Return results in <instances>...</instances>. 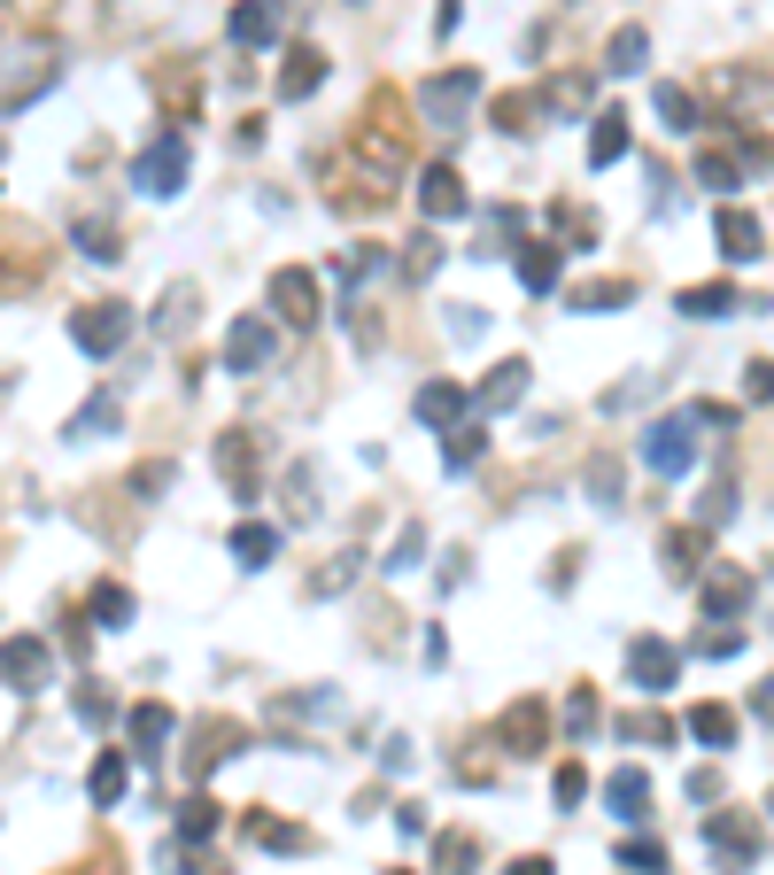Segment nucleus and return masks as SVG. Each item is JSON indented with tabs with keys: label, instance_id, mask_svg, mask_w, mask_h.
I'll return each mask as SVG.
<instances>
[{
	"label": "nucleus",
	"instance_id": "obj_34",
	"mask_svg": "<svg viewBox=\"0 0 774 875\" xmlns=\"http://www.w3.org/2000/svg\"><path fill=\"white\" fill-rule=\"evenodd\" d=\"M472 861H480V845H472V837H442V868H450V875H464Z\"/></svg>",
	"mask_w": 774,
	"mask_h": 875
},
{
	"label": "nucleus",
	"instance_id": "obj_29",
	"mask_svg": "<svg viewBox=\"0 0 774 875\" xmlns=\"http://www.w3.org/2000/svg\"><path fill=\"white\" fill-rule=\"evenodd\" d=\"M178 837H186V845H202V837H217V806H209V798H194V806L178 814Z\"/></svg>",
	"mask_w": 774,
	"mask_h": 875
},
{
	"label": "nucleus",
	"instance_id": "obj_20",
	"mask_svg": "<svg viewBox=\"0 0 774 875\" xmlns=\"http://www.w3.org/2000/svg\"><path fill=\"white\" fill-rule=\"evenodd\" d=\"M627 156V117H597V140H589V164L605 171V164H619Z\"/></svg>",
	"mask_w": 774,
	"mask_h": 875
},
{
	"label": "nucleus",
	"instance_id": "obj_10",
	"mask_svg": "<svg viewBox=\"0 0 774 875\" xmlns=\"http://www.w3.org/2000/svg\"><path fill=\"white\" fill-rule=\"evenodd\" d=\"M233 39H241V47H272V39H280V8H272V0H241V8H233Z\"/></svg>",
	"mask_w": 774,
	"mask_h": 875
},
{
	"label": "nucleus",
	"instance_id": "obj_2",
	"mask_svg": "<svg viewBox=\"0 0 774 875\" xmlns=\"http://www.w3.org/2000/svg\"><path fill=\"white\" fill-rule=\"evenodd\" d=\"M689 434H697V419H658L650 434H643V465L650 473H689Z\"/></svg>",
	"mask_w": 774,
	"mask_h": 875
},
{
	"label": "nucleus",
	"instance_id": "obj_32",
	"mask_svg": "<svg viewBox=\"0 0 774 875\" xmlns=\"http://www.w3.org/2000/svg\"><path fill=\"white\" fill-rule=\"evenodd\" d=\"M94 612H101V620H117V628H125V620H133V597H125V589H117V581H101V589H94Z\"/></svg>",
	"mask_w": 774,
	"mask_h": 875
},
{
	"label": "nucleus",
	"instance_id": "obj_40",
	"mask_svg": "<svg viewBox=\"0 0 774 875\" xmlns=\"http://www.w3.org/2000/svg\"><path fill=\"white\" fill-rule=\"evenodd\" d=\"M760 395H774V364H752V403Z\"/></svg>",
	"mask_w": 774,
	"mask_h": 875
},
{
	"label": "nucleus",
	"instance_id": "obj_19",
	"mask_svg": "<svg viewBox=\"0 0 774 875\" xmlns=\"http://www.w3.org/2000/svg\"><path fill=\"white\" fill-rule=\"evenodd\" d=\"M163 736H170V705H133V744H140V751H163Z\"/></svg>",
	"mask_w": 774,
	"mask_h": 875
},
{
	"label": "nucleus",
	"instance_id": "obj_9",
	"mask_svg": "<svg viewBox=\"0 0 774 875\" xmlns=\"http://www.w3.org/2000/svg\"><path fill=\"white\" fill-rule=\"evenodd\" d=\"M0 667H8V682H16V690H39V682L55 675V659H47V643H31V636H16V643L0 651Z\"/></svg>",
	"mask_w": 774,
	"mask_h": 875
},
{
	"label": "nucleus",
	"instance_id": "obj_24",
	"mask_svg": "<svg viewBox=\"0 0 774 875\" xmlns=\"http://www.w3.org/2000/svg\"><path fill=\"white\" fill-rule=\"evenodd\" d=\"M233 558H241V566H264V558H280V534H272V527H241V534H233Z\"/></svg>",
	"mask_w": 774,
	"mask_h": 875
},
{
	"label": "nucleus",
	"instance_id": "obj_39",
	"mask_svg": "<svg viewBox=\"0 0 774 875\" xmlns=\"http://www.w3.org/2000/svg\"><path fill=\"white\" fill-rule=\"evenodd\" d=\"M581 790H589V775L581 767H558V806H581Z\"/></svg>",
	"mask_w": 774,
	"mask_h": 875
},
{
	"label": "nucleus",
	"instance_id": "obj_15",
	"mask_svg": "<svg viewBox=\"0 0 774 875\" xmlns=\"http://www.w3.org/2000/svg\"><path fill=\"white\" fill-rule=\"evenodd\" d=\"M458 411H464V387H458V380H434V387H419V419H427V426H450Z\"/></svg>",
	"mask_w": 774,
	"mask_h": 875
},
{
	"label": "nucleus",
	"instance_id": "obj_38",
	"mask_svg": "<svg viewBox=\"0 0 774 875\" xmlns=\"http://www.w3.org/2000/svg\"><path fill=\"white\" fill-rule=\"evenodd\" d=\"M566 720H574V736H597V698H589V690H581V698L566 705Z\"/></svg>",
	"mask_w": 774,
	"mask_h": 875
},
{
	"label": "nucleus",
	"instance_id": "obj_33",
	"mask_svg": "<svg viewBox=\"0 0 774 875\" xmlns=\"http://www.w3.org/2000/svg\"><path fill=\"white\" fill-rule=\"evenodd\" d=\"M619 861L635 875H666V853H658V845H619Z\"/></svg>",
	"mask_w": 774,
	"mask_h": 875
},
{
	"label": "nucleus",
	"instance_id": "obj_42",
	"mask_svg": "<svg viewBox=\"0 0 774 875\" xmlns=\"http://www.w3.org/2000/svg\"><path fill=\"white\" fill-rule=\"evenodd\" d=\"M511 875H550V861L535 853V861H511Z\"/></svg>",
	"mask_w": 774,
	"mask_h": 875
},
{
	"label": "nucleus",
	"instance_id": "obj_13",
	"mask_svg": "<svg viewBox=\"0 0 774 875\" xmlns=\"http://www.w3.org/2000/svg\"><path fill=\"white\" fill-rule=\"evenodd\" d=\"M317 78H325V55H317V47H295V55H287V78H280V101L317 94Z\"/></svg>",
	"mask_w": 774,
	"mask_h": 875
},
{
	"label": "nucleus",
	"instance_id": "obj_12",
	"mask_svg": "<svg viewBox=\"0 0 774 875\" xmlns=\"http://www.w3.org/2000/svg\"><path fill=\"white\" fill-rule=\"evenodd\" d=\"M605 798H613V814H619V822H643V806H650V775H643V767H619Z\"/></svg>",
	"mask_w": 774,
	"mask_h": 875
},
{
	"label": "nucleus",
	"instance_id": "obj_6",
	"mask_svg": "<svg viewBox=\"0 0 774 875\" xmlns=\"http://www.w3.org/2000/svg\"><path fill=\"white\" fill-rule=\"evenodd\" d=\"M272 342H280V334H272L264 318H241V326L225 334V372H256V364L272 356Z\"/></svg>",
	"mask_w": 774,
	"mask_h": 875
},
{
	"label": "nucleus",
	"instance_id": "obj_35",
	"mask_svg": "<svg viewBox=\"0 0 774 875\" xmlns=\"http://www.w3.org/2000/svg\"><path fill=\"white\" fill-rule=\"evenodd\" d=\"M697 651H705V659H736V651H744V636H736V628H721V636L705 628V636H697Z\"/></svg>",
	"mask_w": 774,
	"mask_h": 875
},
{
	"label": "nucleus",
	"instance_id": "obj_30",
	"mask_svg": "<svg viewBox=\"0 0 774 875\" xmlns=\"http://www.w3.org/2000/svg\"><path fill=\"white\" fill-rule=\"evenodd\" d=\"M480 450H488V434H480V426H458V434H450V473L480 465Z\"/></svg>",
	"mask_w": 774,
	"mask_h": 875
},
{
	"label": "nucleus",
	"instance_id": "obj_16",
	"mask_svg": "<svg viewBox=\"0 0 774 875\" xmlns=\"http://www.w3.org/2000/svg\"><path fill=\"white\" fill-rule=\"evenodd\" d=\"M519 279H527V295H550L558 287V248H542V240L519 248Z\"/></svg>",
	"mask_w": 774,
	"mask_h": 875
},
{
	"label": "nucleus",
	"instance_id": "obj_31",
	"mask_svg": "<svg viewBox=\"0 0 774 875\" xmlns=\"http://www.w3.org/2000/svg\"><path fill=\"white\" fill-rule=\"evenodd\" d=\"M550 109H558V117L589 109V78H558V86H550Z\"/></svg>",
	"mask_w": 774,
	"mask_h": 875
},
{
	"label": "nucleus",
	"instance_id": "obj_14",
	"mask_svg": "<svg viewBox=\"0 0 774 875\" xmlns=\"http://www.w3.org/2000/svg\"><path fill=\"white\" fill-rule=\"evenodd\" d=\"M217 465H225L233 497H256V465H248V434H225V442H217Z\"/></svg>",
	"mask_w": 774,
	"mask_h": 875
},
{
	"label": "nucleus",
	"instance_id": "obj_25",
	"mask_svg": "<svg viewBox=\"0 0 774 875\" xmlns=\"http://www.w3.org/2000/svg\"><path fill=\"white\" fill-rule=\"evenodd\" d=\"M744 597H752V581H744V573H713V581H705V612H736Z\"/></svg>",
	"mask_w": 774,
	"mask_h": 875
},
{
	"label": "nucleus",
	"instance_id": "obj_27",
	"mask_svg": "<svg viewBox=\"0 0 774 875\" xmlns=\"http://www.w3.org/2000/svg\"><path fill=\"white\" fill-rule=\"evenodd\" d=\"M721 311H736L728 287H689V295H682V318H721Z\"/></svg>",
	"mask_w": 774,
	"mask_h": 875
},
{
	"label": "nucleus",
	"instance_id": "obj_44",
	"mask_svg": "<svg viewBox=\"0 0 774 875\" xmlns=\"http://www.w3.org/2000/svg\"><path fill=\"white\" fill-rule=\"evenodd\" d=\"M767 814H774V798H767Z\"/></svg>",
	"mask_w": 774,
	"mask_h": 875
},
{
	"label": "nucleus",
	"instance_id": "obj_23",
	"mask_svg": "<svg viewBox=\"0 0 774 875\" xmlns=\"http://www.w3.org/2000/svg\"><path fill=\"white\" fill-rule=\"evenodd\" d=\"M650 101H658V117H666V125H674V132H697V101H689V94H682V86H658V94H650Z\"/></svg>",
	"mask_w": 774,
	"mask_h": 875
},
{
	"label": "nucleus",
	"instance_id": "obj_11",
	"mask_svg": "<svg viewBox=\"0 0 774 875\" xmlns=\"http://www.w3.org/2000/svg\"><path fill=\"white\" fill-rule=\"evenodd\" d=\"M674 667H682V659H674L666 643H635V651H627V675H635L643 690H666V682H674Z\"/></svg>",
	"mask_w": 774,
	"mask_h": 875
},
{
	"label": "nucleus",
	"instance_id": "obj_28",
	"mask_svg": "<svg viewBox=\"0 0 774 875\" xmlns=\"http://www.w3.org/2000/svg\"><path fill=\"white\" fill-rule=\"evenodd\" d=\"M503 736L511 744H542V705H511L503 712Z\"/></svg>",
	"mask_w": 774,
	"mask_h": 875
},
{
	"label": "nucleus",
	"instance_id": "obj_21",
	"mask_svg": "<svg viewBox=\"0 0 774 875\" xmlns=\"http://www.w3.org/2000/svg\"><path fill=\"white\" fill-rule=\"evenodd\" d=\"M721 240H728V256H744V264L760 256V225H752L744 209H721Z\"/></svg>",
	"mask_w": 774,
	"mask_h": 875
},
{
	"label": "nucleus",
	"instance_id": "obj_43",
	"mask_svg": "<svg viewBox=\"0 0 774 875\" xmlns=\"http://www.w3.org/2000/svg\"><path fill=\"white\" fill-rule=\"evenodd\" d=\"M458 23V0H442V16H434V31H450Z\"/></svg>",
	"mask_w": 774,
	"mask_h": 875
},
{
	"label": "nucleus",
	"instance_id": "obj_17",
	"mask_svg": "<svg viewBox=\"0 0 774 875\" xmlns=\"http://www.w3.org/2000/svg\"><path fill=\"white\" fill-rule=\"evenodd\" d=\"M519 387H527V364H496V372H488V387H480V411L519 403Z\"/></svg>",
	"mask_w": 774,
	"mask_h": 875
},
{
	"label": "nucleus",
	"instance_id": "obj_18",
	"mask_svg": "<svg viewBox=\"0 0 774 875\" xmlns=\"http://www.w3.org/2000/svg\"><path fill=\"white\" fill-rule=\"evenodd\" d=\"M689 736H697V744H736V712H728V705H697V712H689Z\"/></svg>",
	"mask_w": 774,
	"mask_h": 875
},
{
	"label": "nucleus",
	"instance_id": "obj_7",
	"mask_svg": "<svg viewBox=\"0 0 774 875\" xmlns=\"http://www.w3.org/2000/svg\"><path fill=\"white\" fill-rule=\"evenodd\" d=\"M272 303L287 311V326H317V279H310V272H295V264L272 279Z\"/></svg>",
	"mask_w": 774,
	"mask_h": 875
},
{
	"label": "nucleus",
	"instance_id": "obj_4",
	"mask_svg": "<svg viewBox=\"0 0 774 875\" xmlns=\"http://www.w3.org/2000/svg\"><path fill=\"white\" fill-rule=\"evenodd\" d=\"M705 845L721 853V868H744V861L760 853V829H752L744 814H713V822H705Z\"/></svg>",
	"mask_w": 774,
	"mask_h": 875
},
{
	"label": "nucleus",
	"instance_id": "obj_26",
	"mask_svg": "<svg viewBox=\"0 0 774 875\" xmlns=\"http://www.w3.org/2000/svg\"><path fill=\"white\" fill-rule=\"evenodd\" d=\"M627 295H635L627 279H589V287H574V303H581V311H619Z\"/></svg>",
	"mask_w": 774,
	"mask_h": 875
},
{
	"label": "nucleus",
	"instance_id": "obj_36",
	"mask_svg": "<svg viewBox=\"0 0 774 875\" xmlns=\"http://www.w3.org/2000/svg\"><path fill=\"white\" fill-rule=\"evenodd\" d=\"M117 790H125V759H117V751H109V759H101V767H94V798H117Z\"/></svg>",
	"mask_w": 774,
	"mask_h": 875
},
{
	"label": "nucleus",
	"instance_id": "obj_3",
	"mask_svg": "<svg viewBox=\"0 0 774 875\" xmlns=\"http://www.w3.org/2000/svg\"><path fill=\"white\" fill-rule=\"evenodd\" d=\"M472 101H480V78H472V70H442V78H434V86L419 94V109H427V117H434L442 132L458 125V117L472 109Z\"/></svg>",
	"mask_w": 774,
	"mask_h": 875
},
{
	"label": "nucleus",
	"instance_id": "obj_1",
	"mask_svg": "<svg viewBox=\"0 0 774 875\" xmlns=\"http://www.w3.org/2000/svg\"><path fill=\"white\" fill-rule=\"evenodd\" d=\"M178 186H186V140L163 132V148H148L133 164V194H178Z\"/></svg>",
	"mask_w": 774,
	"mask_h": 875
},
{
	"label": "nucleus",
	"instance_id": "obj_41",
	"mask_svg": "<svg viewBox=\"0 0 774 875\" xmlns=\"http://www.w3.org/2000/svg\"><path fill=\"white\" fill-rule=\"evenodd\" d=\"M752 712H767V720H774V682H760V690H752Z\"/></svg>",
	"mask_w": 774,
	"mask_h": 875
},
{
	"label": "nucleus",
	"instance_id": "obj_8",
	"mask_svg": "<svg viewBox=\"0 0 774 875\" xmlns=\"http://www.w3.org/2000/svg\"><path fill=\"white\" fill-rule=\"evenodd\" d=\"M419 209H427V217H464V178H458V164H434V171L419 178Z\"/></svg>",
	"mask_w": 774,
	"mask_h": 875
},
{
	"label": "nucleus",
	"instance_id": "obj_37",
	"mask_svg": "<svg viewBox=\"0 0 774 875\" xmlns=\"http://www.w3.org/2000/svg\"><path fill=\"white\" fill-rule=\"evenodd\" d=\"M697 178H705L713 194H728V186H736V164H728V156H705V164H697Z\"/></svg>",
	"mask_w": 774,
	"mask_h": 875
},
{
	"label": "nucleus",
	"instance_id": "obj_22",
	"mask_svg": "<svg viewBox=\"0 0 774 875\" xmlns=\"http://www.w3.org/2000/svg\"><path fill=\"white\" fill-rule=\"evenodd\" d=\"M643 62H650V31H643V23H627V31L613 39V70L627 78V70H643Z\"/></svg>",
	"mask_w": 774,
	"mask_h": 875
},
{
	"label": "nucleus",
	"instance_id": "obj_5",
	"mask_svg": "<svg viewBox=\"0 0 774 875\" xmlns=\"http://www.w3.org/2000/svg\"><path fill=\"white\" fill-rule=\"evenodd\" d=\"M70 334H78V350L109 356L117 342H125V334H133V318H125L117 303H101V311H78V326H70Z\"/></svg>",
	"mask_w": 774,
	"mask_h": 875
}]
</instances>
